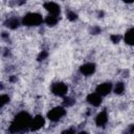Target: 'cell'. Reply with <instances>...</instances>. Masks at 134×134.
Returning <instances> with one entry per match:
<instances>
[{"label": "cell", "instance_id": "cell-1", "mask_svg": "<svg viewBox=\"0 0 134 134\" xmlns=\"http://www.w3.org/2000/svg\"><path fill=\"white\" fill-rule=\"evenodd\" d=\"M31 124V117L27 112H20L16 115L14 120L12 121V125L9 127V131L15 132H21L24 131L26 128H29Z\"/></svg>", "mask_w": 134, "mask_h": 134}, {"label": "cell", "instance_id": "cell-2", "mask_svg": "<svg viewBox=\"0 0 134 134\" xmlns=\"http://www.w3.org/2000/svg\"><path fill=\"white\" fill-rule=\"evenodd\" d=\"M43 22L42 16L36 13H29L22 19V23L26 26H38Z\"/></svg>", "mask_w": 134, "mask_h": 134}, {"label": "cell", "instance_id": "cell-3", "mask_svg": "<svg viewBox=\"0 0 134 134\" xmlns=\"http://www.w3.org/2000/svg\"><path fill=\"white\" fill-rule=\"evenodd\" d=\"M65 115V109L63 107H55L53 109H51L48 114L47 117L51 120V121H58L59 119H61L63 116Z\"/></svg>", "mask_w": 134, "mask_h": 134}, {"label": "cell", "instance_id": "cell-4", "mask_svg": "<svg viewBox=\"0 0 134 134\" xmlns=\"http://www.w3.org/2000/svg\"><path fill=\"white\" fill-rule=\"evenodd\" d=\"M67 91H68V88L64 83L59 82V83H54L51 86V92L57 96H64L66 95Z\"/></svg>", "mask_w": 134, "mask_h": 134}, {"label": "cell", "instance_id": "cell-5", "mask_svg": "<svg viewBox=\"0 0 134 134\" xmlns=\"http://www.w3.org/2000/svg\"><path fill=\"white\" fill-rule=\"evenodd\" d=\"M44 124H45L44 117L41 116V115H37V116H35V117L31 119V124H30L29 129H30L31 131H37V130H39L40 128H42V127L44 126Z\"/></svg>", "mask_w": 134, "mask_h": 134}, {"label": "cell", "instance_id": "cell-6", "mask_svg": "<svg viewBox=\"0 0 134 134\" xmlns=\"http://www.w3.org/2000/svg\"><path fill=\"white\" fill-rule=\"evenodd\" d=\"M111 90H112V85L110 83H103L96 87V92L98 94H100L102 96L109 94L111 92Z\"/></svg>", "mask_w": 134, "mask_h": 134}, {"label": "cell", "instance_id": "cell-7", "mask_svg": "<svg viewBox=\"0 0 134 134\" xmlns=\"http://www.w3.org/2000/svg\"><path fill=\"white\" fill-rule=\"evenodd\" d=\"M87 100L90 105L94 106V107H97L102 104V95L98 94L97 92H94V93H90L88 96H87Z\"/></svg>", "mask_w": 134, "mask_h": 134}, {"label": "cell", "instance_id": "cell-8", "mask_svg": "<svg viewBox=\"0 0 134 134\" xmlns=\"http://www.w3.org/2000/svg\"><path fill=\"white\" fill-rule=\"evenodd\" d=\"M44 7L49 13V15L59 16V14H60V6L54 2H46L44 4Z\"/></svg>", "mask_w": 134, "mask_h": 134}, {"label": "cell", "instance_id": "cell-9", "mask_svg": "<svg viewBox=\"0 0 134 134\" xmlns=\"http://www.w3.org/2000/svg\"><path fill=\"white\" fill-rule=\"evenodd\" d=\"M80 70H81L82 74H84V75H91L95 71V65L92 63H86L81 66Z\"/></svg>", "mask_w": 134, "mask_h": 134}, {"label": "cell", "instance_id": "cell-10", "mask_svg": "<svg viewBox=\"0 0 134 134\" xmlns=\"http://www.w3.org/2000/svg\"><path fill=\"white\" fill-rule=\"evenodd\" d=\"M107 121H108V115H107V113L105 111H103V112H100V113L97 114V116L95 118V122H96V125L98 127L105 126L107 124Z\"/></svg>", "mask_w": 134, "mask_h": 134}, {"label": "cell", "instance_id": "cell-11", "mask_svg": "<svg viewBox=\"0 0 134 134\" xmlns=\"http://www.w3.org/2000/svg\"><path fill=\"white\" fill-rule=\"evenodd\" d=\"M125 42L129 45H134V28H131L126 32Z\"/></svg>", "mask_w": 134, "mask_h": 134}, {"label": "cell", "instance_id": "cell-12", "mask_svg": "<svg viewBox=\"0 0 134 134\" xmlns=\"http://www.w3.org/2000/svg\"><path fill=\"white\" fill-rule=\"evenodd\" d=\"M58 21H59V19H58V16H55V15H49V16H47L46 19H45L46 24L49 25V26L55 25Z\"/></svg>", "mask_w": 134, "mask_h": 134}, {"label": "cell", "instance_id": "cell-13", "mask_svg": "<svg viewBox=\"0 0 134 134\" xmlns=\"http://www.w3.org/2000/svg\"><path fill=\"white\" fill-rule=\"evenodd\" d=\"M124 91H125V85H124V83H117V84L115 85L114 92H115L116 94H121Z\"/></svg>", "mask_w": 134, "mask_h": 134}, {"label": "cell", "instance_id": "cell-14", "mask_svg": "<svg viewBox=\"0 0 134 134\" xmlns=\"http://www.w3.org/2000/svg\"><path fill=\"white\" fill-rule=\"evenodd\" d=\"M7 26L10 27V28H17L19 26V21L16 19V18H13V19H9L7 21Z\"/></svg>", "mask_w": 134, "mask_h": 134}, {"label": "cell", "instance_id": "cell-15", "mask_svg": "<svg viewBox=\"0 0 134 134\" xmlns=\"http://www.w3.org/2000/svg\"><path fill=\"white\" fill-rule=\"evenodd\" d=\"M8 100H9V97H8L6 94H2V95L0 96V106L3 107L5 104L8 103Z\"/></svg>", "mask_w": 134, "mask_h": 134}, {"label": "cell", "instance_id": "cell-16", "mask_svg": "<svg viewBox=\"0 0 134 134\" xmlns=\"http://www.w3.org/2000/svg\"><path fill=\"white\" fill-rule=\"evenodd\" d=\"M67 17H68V19H69V20L73 21V20H75V19H76V14H74L73 12H68Z\"/></svg>", "mask_w": 134, "mask_h": 134}, {"label": "cell", "instance_id": "cell-17", "mask_svg": "<svg viewBox=\"0 0 134 134\" xmlns=\"http://www.w3.org/2000/svg\"><path fill=\"white\" fill-rule=\"evenodd\" d=\"M46 58H47V52H46V51H42V52L39 54L38 60H39V61H43V60H45Z\"/></svg>", "mask_w": 134, "mask_h": 134}, {"label": "cell", "instance_id": "cell-18", "mask_svg": "<svg viewBox=\"0 0 134 134\" xmlns=\"http://www.w3.org/2000/svg\"><path fill=\"white\" fill-rule=\"evenodd\" d=\"M73 103H74V100L72 98H65V100H64V105L67 106V107L68 106H71Z\"/></svg>", "mask_w": 134, "mask_h": 134}, {"label": "cell", "instance_id": "cell-19", "mask_svg": "<svg viewBox=\"0 0 134 134\" xmlns=\"http://www.w3.org/2000/svg\"><path fill=\"white\" fill-rule=\"evenodd\" d=\"M111 41H112L113 43H117V42L119 41V36H117V35H112V36H111Z\"/></svg>", "mask_w": 134, "mask_h": 134}, {"label": "cell", "instance_id": "cell-20", "mask_svg": "<svg viewBox=\"0 0 134 134\" xmlns=\"http://www.w3.org/2000/svg\"><path fill=\"white\" fill-rule=\"evenodd\" d=\"M126 3H132V2H134V0H124Z\"/></svg>", "mask_w": 134, "mask_h": 134}]
</instances>
